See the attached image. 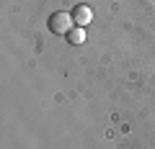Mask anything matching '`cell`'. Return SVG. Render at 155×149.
Returning a JSON list of instances; mask_svg holds the SVG:
<instances>
[{
    "label": "cell",
    "mask_w": 155,
    "mask_h": 149,
    "mask_svg": "<svg viewBox=\"0 0 155 149\" xmlns=\"http://www.w3.org/2000/svg\"><path fill=\"white\" fill-rule=\"evenodd\" d=\"M75 28V21H72V13H65V11H57L49 16V31L57 33V36H67V33Z\"/></svg>",
    "instance_id": "cell-1"
},
{
    "label": "cell",
    "mask_w": 155,
    "mask_h": 149,
    "mask_svg": "<svg viewBox=\"0 0 155 149\" xmlns=\"http://www.w3.org/2000/svg\"><path fill=\"white\" fill-rule=\"evenodd\" d=\"M91 18H93V11H91L88 5H78L75 11H72V21H75V26H88Z\"/></svg>",
    "instance_id": "cell-2"
},
{
    "label": "cell",
    "mask_w": 155,
    "mask_h": 149,
    "mask_svg": "<svg viewBox=\"0 0 155 149\" xmlns=\"http://www.w3.org/2000/svg\"><path fill=\"white\" fill-rule=\"evenodd\" d=\"M67 41H70V44H75V46L83 44V41H85V28H83V26H75L70 33H67Z\"/></svg>",
    "instance_id": "cell-3"
}]
</instances>
